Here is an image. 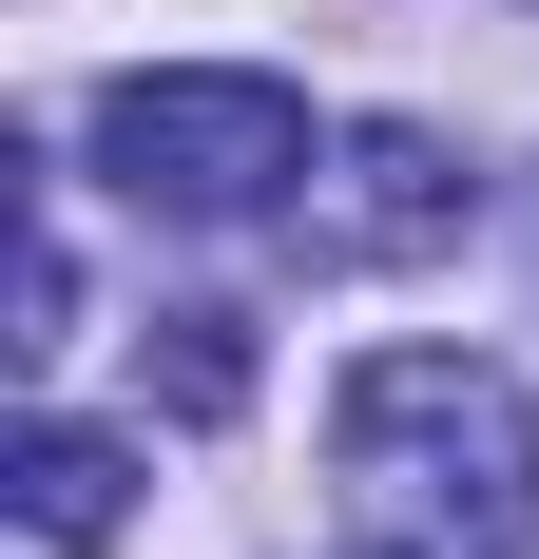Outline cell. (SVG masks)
Listing matches in <instances>:
<instances>
[{"label": "cell", "instance_id": "5", "mask_svg": "<svg viewBox=\"0 0 539 559\" xmlns=\"http://www.w3.org/2000/svg\"><path fill=\"white\" fill-rule=\"evenodd\" d=\"M135 347H155V405H173V425H231V405H251V309H155Z\"/></svg>", "mask_w": 539, "mask_h": 559}, {"label": "cell", "instance_id": "2", "mask_svg": "<svg viewBox=\"0 0 539 559\" xmlns=\"http://www.w3.org/2000/svg\"><path fill=\"white\" fill-rule=\"evenodd\" d=\"M97 174L135 193V213H289V174H309V97L251 78V58H155V78L97 97Z\"/></svg>", "mask_w": 539, "mask_h": 559}, {"label": "cell", "instance_id": "4", "mask_svg": "<svg viewBox=\"0 0 539 559\" xmlns=\"http://www.w3.org/2000/svg\"><path fill=\"white\" fill-rule=\"evenodd\" d=\"M0 502H20V540H58V559H97L116 521H135V444H97V425H20V444H0Z\"/></svg>", "mask_w": 539, "mask_h": 559}, {"label": "cell", "instance_id": "3", "mask_svg": "<svg viewBox=\"0 0 539 559\" xmlns=\"http://www.w3.org/2000/svg\"><path fill=\"white\" fill-rule=\"evenodd\" d=\"M463 231H482V174L443 155L424 116H367L347 174H309V251L327 271H424V251H463Z\"/></svg>", "mask_w": 539, "mask_h": 559}, {"label": "cell", "instance_id": "1", "mask_svg": "<svg viewBox=\"0 0 539 559\" xmlns=\"http://www.w3.org/2000/svg\"><path fill=\"white\" fill-rule=\"evenodd\" d=\"M327 463L405 559H539V405L482 347H367L327 405Z\"/></svg>", "mask_w": 539, "mask_h": 559}]
</instances>
